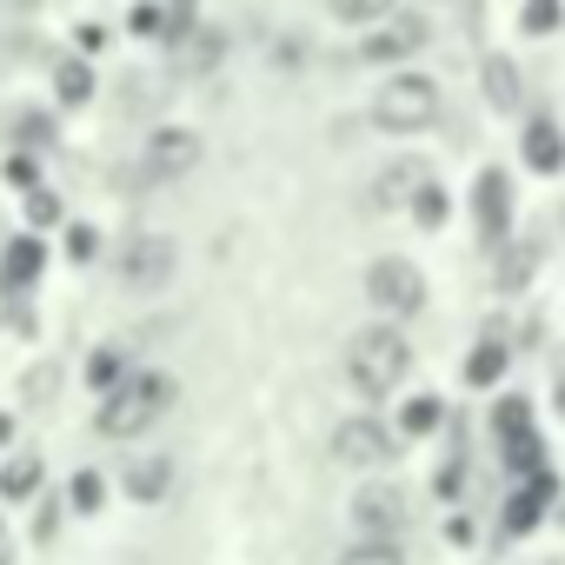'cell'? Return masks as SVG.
<instances>
[{
	"label": "cell",
	"instance_id": "1",
	"mask_svg": "<svg viewBox=\"0 0 565 565\" xmlns=\"http://www.w3.org/2000/svg\"><path fill=\"white\" fill-rule=\"evenodd\" d=\"M173 399H180L173 373H160V366H134L127 380H114V386L100 393L94 433H100V439H134V433H147V426H153Z\"/></svg>",
	"mask_w": 565,
	"mask_h": 565
},
{
	"label": "cell",
	"instance_id": "2",
	"mask_svg": "<svg viewBox=\"0 0 565 565\" xmlns=\"http://www.w3.org/2000/svg\"><path fill=\"white\" fill-rule=\"evenodd\" d=\"M406 373H413V347H406L399 327H360V333L347 340V380H353V393L380 399V393H393Z\"/></svg>",
	"mask_w": 565,
	"mask_h": 565
},
{
	"label": "cell",
	"instance_id": "3",
	"mask_svg": "<svg viewBox=\"0 0 565 565\" xmlns=\"http://www.w3.org/2000/svg\"><path fill=\"white\" fill-rule=\"evenodd\" d=\"M366 120H373L380 134H426V127L439 120V81H433V74H413V67L386 74V81L373 87Z\"/></svg>",
	"mask_w": 565,
	"mask_h": 565
},
{
	"label": "cell",
	"instance_id": "4",
	"mask_svg": "<svg viewBox=\"0 0 565 565\" xmlns=\"http://www.w3.org/2000/svg\"><path fill=\"white\" fill-rule=\"evenodd\" d=\"M433 47V21L419 8H386L373 28H360V61L366 67H406Z\"/></svg>",
	"mask_w": 565,
	"mask_h": 565
},
{
	"label": "cell",
	"instance_id": "5",
	"mask_svg": "<svg viewBox=\"0 0 565 565\" xmlns=\"http://www.w3.org/2000/svg\"><path fill=\"white\" fill-rule=\"evenodd\" d=\"M114 273H120L127 294H160L167 279L180 273V246H173L167 233H134V239H120Z\"/></svg>",
	"mask_w": 565,
	"mask_h": 565
},
{
	"label": "cell",
	"instance_id": "6",
	"mask_svg": "<svg viewBox=\"0 0 565 565\" xmlns=\"http://www.w3.org/2000/svg\"><path fill=\"white\" fill-rule=\"evenodd\" d=\"M200 160H206V140H200L193 127H153V134L140 140V180H153V186L186 180Z\"/></svg>",
	"mask_w": 565,
	"mask_h": 565
},
{
	"label": "cell",
	"instance_id": "7",
	"mask_svg": "<svg viewBox=\"0 0 565 565\" xmlns=\"http://www.w3.org/2000/svg\"><path fill=\"white\" fill-rule=\"evenodd\" d=\"M366 300H373L380 313H393V320H413V313L426 307V273H419L413 259L386 253V259L366 266Z\"/></svg>",
	"mask_w": 565,
	"mask_h": 565
},
{
	"label": "cell",
	"instance_id": "8",
	"mask_svg": "<svg viewBox=\"0 0 565 565\" xmlns=\"http://www.w3.org/2000/svg\"><path fill=\"white\" fill-rule=\"evenodd\" d=\"M333 459H340V466H360V472L393 466V459H399V426H386V419H373V413H353V419L333 426Z\"/></svg>",
	"mask_w": 565,
	"mask_h": 565
},
{
	"label": "cell",
	"instance_id": "9",
	"mask_svg": "<svg viewBox=\"0 0 565 565\" xmlns=\"http://www.w3.org/2000/svg\"><path fill=\"white\" fill-rule=\"evenodd\" d=\"M472 226L486 246H499L512 233V180L499 167H479V180H472Z\"/></svg>",
	"mask_w": 565,
	"mask_h": 565
},
{
	"label": "cell",
	"instance_id": "10",
	"mask_svg": "<svg viewBox=\"0 0 565 565\" xmlns=\"http://www.w3.org/2000/svg\"><path fill=\"white\" fill-rule=\"evenodd\" d=\"M479 94H486L492 114H519V107H525V74H519V61H512V54H486V61H479Z\"/></svg>",
	"mask_w": 565,
	"mask_h": 565
},
{
	"label": "cell",
	"instance_id": "11",
	"mask_svg": "<svg viewBox=\"0 0 565 565\" xmlns=\"http://www.w3.org/2000/svg\"><path fill=\"white\" fill-rule=\"evenodd\" d=\"M353 519H360L366 539H399V525H406V499H399L393 486H360Z\"/></svg>",
	"mask_w": 565,
	"mask_h": 565
},
{
	"label": "cell",
	"instance_id": "12",
	"mask_svg": "<svg viewBox=\"0 0 565 565\" xmlns=\"http://www.w3.org/2000/svg\"><path fill=\"white\" fill-rule=\"evenodd\" d=\"M41 266H47V246H41L34 233H21V239H0V294H21V287H34V279H41Z\"/></svg>",
	"mask_w": 565,
	"mask_h": 565
},
{
	"label": "cell",
	"instance_id": "13",
	"mask_svg": "<svg viewBox=\"0 0 565 565\" xmlns=\"http://www.w3.org/2000/svg\"><path fill=\"white\" fill-rule=\"evenodd\" d=\"M519 153H525L532 173H565V134H558V120L552 114H532L525 134H519Z\"/></svg>",
	"mask_w": 565,
	"mask_h": 565
},
{
	"label": "cell",
	"instance_id": "14",
	"mask_svg": "<svg viewBox=\"0 0 565 565\" xmlns=\"http://www.w3.org/2000/svg\"><path fill=\"white\" fill-rule=\"evenodd\" d=\"M419 180H426V160H386L380 180H373V206H380V213L406 206V200L419 193Z\"/></svg>",
	"mask_w": 565,
	"mask_h": 565
},
{
	"label": "cell",
	"instance_id": "15",
	"mask_svg": "<svg viewBox=\"0 0 565 565\" xmlns=\"http://www.w3.org/2000/svg\"><path fill=\"white\" fill-rule=\"evenodd\" d=\"M54 100L61 107H87L94 100V61L87 54H61L54 61Z\"/></svg>",
	"mask_w": 565,
	"mask_h": 565
},
{
	"label": "cell",
	"instance_id": "16",
	"mask_svg": "<svg viewBox=\"0 0 565 565\" xmlns=\"http://www.w3.org/2000/svg\"><path fill=\"white\" fill-rule=\"evenodd\" d=\"M545 499H552V479L539 472L532 486H519V492H512V505H505V532H512V539H519V532H532V525L545 519Z\"/></svg>",
	"mask_w": 565,
	"mask_h": 565
},
{
	"label": "cell",
	"instance_id": "17",
	"mask_svg": "<svg viewBox=\"0 0 565 565\" xmlns=\"http://www.w3.org/2000/svg\"><path fill=\"white\" fill-rule=\"evenodd\" d=\"M492 253H499V287L519 294L525 279H532V266H539V246H525V239H499Z\"/></svg>",
	"mask_w": 565,
	"mask_h": 565
},
{
	"label": "cell",
	"instance_id": "18",
	"mask_svg": "<svg viewBox=\"0 0 565 565\" xmlns=\"http://www.w3.org/2000/svg\"><path fill=\"white\" fill-rule=\"evenodd\" d=\"M120 479H127V492H134L140 505H153V499H167V479H173V466H167V459H134Z\"/></svg>",
	"mask_w": 565,
	"mask_h": 565
},
{
	"label": "cell",
	"instance_id": "19",
	"mask_svg": "<svg viewBox=\"0 0 565 565\" xmlns=\"http://www.w3.org/2000/svg\"><path fill=\"white\" fill-rule=\"evenodd\" d=\"M41 472H47V466H41L34 452H28V459H8V472H0V499H34V492H41Z\"/></svg>",
	"mask_w": 565,
	"mask_h": 565
},
{
	"label": "cell",
	"instance_id": "20",
	"mask_svg": "<svg viewBox=\"0 0 565 565\" xmlns=\"http://www.w3.org/2000/svg\"><path fill=\"white\" fill-rule=\"evenodd\" d=\"M499 373H505V340H479V347L466 353V380H472V386H492Z\"/></svg>",
	"mask_w": 565,
	"mask_h": 565
},
{
	"label": "cell",
	"instance_id": "21",
	"mask_svg": "<svg viewBox=\"0 0 565 565\" xmlns=\"http://www.w3.org/2000/svg\"><path fill=\"white\" fill-rule=\"evenodd\" d=\"M127 373H134L127 347H100V353L87 360V386H94V393H107V386H114V380H127Z\"/></svg>",
	"mask_w": 565,
	"mask_h": 565
},
{
	"label": "cell",
	"instance_id": "22",
	"mask_svg": "<svg viewBox=\"0 0 565 565\" xmlns=\"http://www.w3.org/2000/svg\"><path fill=\"white\" fill-rule=\"evenodd\" d=\"M406 213H413L419 226H439V220H446V186H439V180L426 173V180H419V193L406 200Z\"/></svg>",
	"mask_w": 565,
	"mask_h": 565
},
{
	"label": "cell",
	"instance_id": "23",
	"mask_svg": "<svg viewBox=\"0 0 565 565\" xmlns=\"http://www.w3.org/2000/svg\"><path fill=\"white\" fill-rule=\"evenodd\" d=\"M340 565H406V552L393 539H360V545L340 552Z\"/></svg>",
	"mask_w": 565,
	"mask_h": 565
},
{
	"label": "cell",
	"instance_id": "24",
	"mask_svg": "<svg viewBox=\"0 0 565 565\" xmlns=\"http://www.w3.org/2000/svg\"><path fill=\"white\" fill-rule=\"evenodd\" d=\"M386 8H393V0H327V14H333L340 28H373Z\"/></svg>",
	"mask_w": 565,
	"mask_h": 565
},
{
	"label": "cell",
	"instance_id": "25",
	"mask_svg": "<svg viewBox=\"0 0 565 565\" xmlns=\"http://www.w3.org/2000/svg\"><path fill=\"white\" fill-rule=\"evenodd\" d=\"M558 21H565L558 0H525V8H519V28L525 34H558Z\"/></svg>",
	"mask_w": 565,
	"mask_h": 565
},
{
	"label": "cell",
	"instance_id": "26",
	"mask_svg": "<svg viewBox=\"0 0 565 565\" xmlns=\"http://www.w3.org/2000/svg\"><path fill=\"white\" fill-rule=\"evenodd\" d=\"M14 134H21L14 147H34V153H41V147H54V120H47V114H21V120H14Z\"/></svg>",
	"mask_w": 565,
	"mask_h": 565
},
{
	"label": "cell",
	"instance_id": "27",
	"mask_svg": "<svg viewBox=\"0 0 565 565\" xmlns=\"http://www.w3.org/2000/svg\"><path fill=\"white\" fill-rule=\"evenodd\" d=\"M8 186H21V193L41 186V160H34V147H14V153H8Z\"/></svg>",
	"mask_w": 565,
	"mask_h": 565
},
{
	"label": "cell",
	"instance_id": "28",
	"mask_svg": "<svg viewBox=\"0 0 565 565\" xmlns=\"http://www.w3.org/2000/svg\"><path fill=\"white\" fill-rule=\"evenodd\" d=\"M492 426H499V439H519V433L532 426V406H525V399H499V413H492Z\"/></svg>",
	"mask_w": 565,
	"mask_h": 565
},
{
	"label": "cell",
	"instance_id": "29",
	"mask_svg": "<svg viewBox=\"0 0 565 565\" xmlns=\"http://www.w3.org/2000/svg\"><path fill=\"white\" fill-rule=\"evenodd\" d=\"M74 512H100V499H107V479L100 472H74Z\"/></svg>",
	"mask_w": 565,
	"mask_h": 565
},
{
	"label": "cell",
	"instance_id": "30",
	"mask_svg": "<svg viewBox=\"0 0 565 565\" xmlns=\"http://www.w3.org/2000/svg\"><path fill=\"white\" fill-rule=\"evenodd\" d=\"M127 28H134V34H140V41H167V14H160V8H153V0H140V8H134V14H127Z\"/></svg>",
	"mask_w": 565,
	"mask_h": 565
},
{
	"label": "cell",
	"instance_id": "31",
	"mask_svg": "<svg viewBox=\"0 0 565 565\" xmlns=\"http://www.w3.org/2000/svg\"><path fill=\"white\" fill-rule=\"evenodd\" d=\"M28 220H34V226H54V220H61L54 186H28Z\"/></svg>",
	"mask_w": 565,
	"mask_h": 565
},
{
	"label": "cell",
	"instance_id": "32",
	"mask_svg": "<svg viewBox=\"0 0 565 565\" xmlns=\"http://www.w3.org/2000/svg\"><path fill=\"white\" fill-rule=\"evenodd\" d=\"M433 426H439V399H413L399 413V433H433Z\"/></svg>",
	"mask_w": 565,
	"mask_h": 565
},
{
	"label": "cell",
	"instance_id": "33",
	"mask_svg": "<svg viewBox=\"0 0 565 565\" xmlns=\"http://www.w3.org/2000/svg\"><path fill=\"white\" fill-rule=\"evenodd\" d=\"M67 253H74V259H94V253H100V233H94V226H74V233H67Z\"/></svg>",
	"mask_w": 565,
	"mask_h": 565
},
{
	"label": "cell",
	"instance_id": "34",
	"mask_svg": "<svg viewBox=\"0 0 565 565\" xmlns=\"http://www.w3.org/2000/svg\"><path fill=\"white\" fill-rule=\"evenodd\" d=\"M74 34H81L74 54H100V47H107V28H100V21H87V28H74Z\"/></svg>",
	"mask_w": 565,
	"mask_h": 565
},
{
	"label": "cell",
	"instance_id": "35",
	"mask_svg": "<svg viewBox=\"0 0 565 565\" xmlns=\"http://www.w3.org/2000/svg\"><path fill=\"white\" fill-rule=\"evenodd\" d=\"M558 413H565V386H558Z\"/></svg>",
	"mask_w": 565,
	"mask_h": 565
},
{
	"label": "cell",
	"instance_id": "36",
	"mask_svg": "<svg viewBox=\"0 0 565 565\" xmlns=\"http://www.w3.org/2000/svg\"><path fill=\"white\" fill-rule=\"evenodd\" d=\"M0 565H8V552H0Z\"/></svg>",
	"mask_w": 565,
	"mask_h": 565
}]
</instances>
